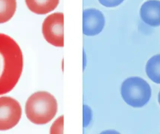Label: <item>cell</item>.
<instances>
[{"instance_id": "cell-7", "label": "cell", "mask_w": 160, "mask_h": 134, "mask_svg": "<svg viewBox=\"0 0 160 134\" xmlns=\"http://www.w3.org/2000/svg\"><path fill=\"white\" fill-rule=\"evenodd\" d=\"M142 20L151 27L160 26V1L148 0L145 2L140 9Z\"/></svg>"}, {"instance_id": "cell-3", "label": "cell", "mask_w": 160, "mask_h": 134, "mask_svg": "<svg viewBox=\"0 0 160 134\" xmlns=\"http://www.w3.org/2000/svg\"><path fill=\"white\" fill-rule=\"evenodd\" d=\"M151 87L140 77L132 76L125 80L121 85V94L124 101L133 108H142L149 102Z\"/></svg>"}, {"instance_id": "cell-8", "label": "cell", "mask_w": 160, "mask_h": 134, "mask_svg": "<svg viewBox=\"0 0 160 134\" xmlns=\"http://www.w3.org/2000/svg\"><path fill=\"white\" fill-rule=\"evenodd\" d=\"M60 0H25L26 5L33 13L46 15L54 10Z\"/></svg>"}, {"instance_id": "cell-12", "label": "cell", "mask_w": 160, "mask_h": 134, "mask_svg": "<svg viewBox=\"0 0 160 134\" xmlns=\"http://www.w3.org/2000/svg\"><path fill=\"white\" fill-rule=\"evenodd\" d=\"M158 100L159 104L160 105V90L158 94Z\"/></svg>"}, {"instance_id": "cell-11", "label": "cell", "mask_w": 160, "mask_h": 134, "mask_svg": "<svg viewBox=\"0 0 160 134\" xmlns=\"http://www.w3.org/2000/svg\"><path fill=\"white\" fill-rule=\"evenodd\" d=\"M101 4L106 7H114L121 4L124 0H98Z\"/></svg>"}, {"instance_id": "cell-9", "label": "cell", "mask_w": 160, "mask_h": 134, "mask_svg": "<svg viewBox=\"0 0 160 134\" xmlns=\"http://www.w3.org/2000/svg\"><path fill=\"white\" fill-rule=\"evenodd\" d=\"M147 75L152 81L160 84V54L149 59L146 66Z\"/></svg>"}, {"instance_id": "cell-4", "label": "cell", "mask_w": 160, "mask_h": 134, "mask_svg": "<svg viewBox=\"0 0 160 134\" xmlns=\"http://www.w3.org/2000/svg\"><path fill=\"white\" fill-rule=\"evenodd\" d=\"M64 15L54 13L49 15L42 24V33L46 41L57 47L64 46Z\"/></svg>"}, {"instance_id": "cell-2", "label": "cell", "mask_w": 160, "mask_h": 134, "mask_svg": "<svg viewBox=\"0 0 160 134\" xmlns=\"http://www.w3.org/2000/svg\"><path fill=\"white\" fill-rule=\"evenodd\" d=\"M58 111L55 97L49 93L39 91L32 95L25 105L28 119L36 124H45L50 122Z\"/></svg>"}, {"instance_id": "cell-5", "label": "cell", "mask_w": 160, "mask_h": 134, "mask_svg": "<svg viewBox=\"0 0 160 134\" xmlns=\"http://www.w3.org/2000/svg\"><path fill=\"white\" fill-rule=\"evenodd\" d=\"M21 115V107L17 100L8 96L0 97V131H7L15 127Z\"/></svg>"}, {"instance_id": "cell-6", "label": "cell", "mask_w": 160, "mask_h": 134, "mask_svg": "<svg viewBox=\"0 0 160 134\" xmlns=\"http://www.w3.org/2000/svg\"><path fill=\"white\" fill-rule=\"evenodd\" d=\"M104 15L96 8L86 9L83 12V33L95 36L101 32L105 25Z\"/></svg>"}, {"instance_id": "cell-1", "label": "cell", "mask_w": 160, "mask_h": 134, "mask_svg": "<svg viewBox=\"0 0 160 134\" xmlns=\"http://www.w3.org/2000/svg\"><path fill=\"white\" fill-rule=\"evenodd\" d=\"M23 56L11 37L0 33V95L13 90L21 76Z\"/></svg>"}, {"instance_id": "cell-10", "label": "cell", "mask_w": 160, "mask_h": 134, "mask_svg": "<svg viewBox=\"0 0 160 134\" xmlns=\"http://www.w3.org/2000/svg\"><path fill=\"white\" fill-rule=\"evenodd\" d=\"M17 8L16 0H0V23L10 20Z\"/></svg>"}]
</instances>
